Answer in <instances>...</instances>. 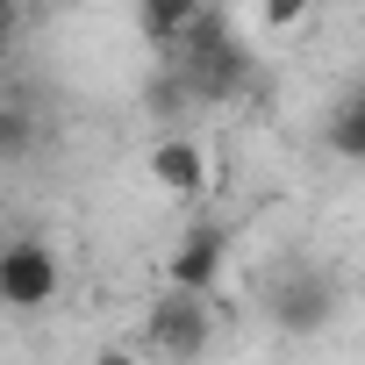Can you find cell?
Here are the masks:
<instances>
[{
	"label": "cell",
	"mask_w": 365,
	"mask_h": 365,
	"mask_svg": "<svg viewBox=\"0 0 365 365\" xmlns=\"http://www.w3.org/2000/svg\"><path fill=\"white\" fill-rule=\"evenodd\" d=\"M322 136H329V150H336L344 165H358V158H365V93H336Z\"/></svg>",
	"instance_id": "obj_7"
},
{
	"label": "cell",
	"mask_w": 365,
	"mask_h": 365,
	"mask_svg": "<svg viewBox=\"0 0 365 365\" xmlns=\"http://www.w3.org/2000/svg\"><path fill=\"white\" fill-rule=\"evenodd\" d=\"M265 308H272V329H287V336H322V329L336 322V308H344V287H336V272H322V265H287V272L272 279Z\"/></svg>",
	"instance_id": "obj_2"
},
{
	"label": "cell",
	"mask_w": 365,
	"mask_h": 365,
	"mask_svg": "<svg viewBox=\"0 0 365 365\" xmlns=\"http://www.w3.org/2000/svg\"><path fill=\"white\" fill-rule=\"evenodd\" d=\"M143 108L150 115H194V101H187V86H179V72L158 58V72H150V86H143Z\"/></svg>",
	"instance_id": "obj_9"
},
{
	"label": "cell",
	"mask_w": 365,
	"mask_h": 365,
	"mask_svg": "<svg viewBox=\"0 0 365 365\" xmlns=\"http://www.w3.org/2000/svg\"><path fill=\"white\" fill-rule=\"evenodd\" d=\"M0 51H8V43H0Z\"/></svg>",
	"instance_id": "obj_13"
},
{
	"label": "cell",
	"mask_w": 365,
	"mask_h": 365,
	"mask_svg": "<svg viewBox=\"0 0 365 365\" xmlns=\"http://www.w3.org/2000/svg\"><path fill=\"white\" fill-rule=\"evenodd\" d=\"M143 344L172 365H194L215 344V294H187V287H165L143 315Z\"/></svg>",
	"instance_id": "obj_1"
},
{
	"label": "cell",
	"mask_w": 365,
	"mask_h": 365,
	"mask_svg": "<svg viewBox=\"0 0 365 365\" xmlns=\"http://www.w3.org/2000/svg\"><path fill=\"white\" fill-rule=\"evenodd\" d=\"M201 8H208V0H136V29H143V43H150V51H165L179 29L201 15Z\"/></svg>",
	"instance_id": "obj_6"
},
{
	"label": "cell",
	"mask_w": 365,
	"mask_h": 365,
	"mask_svg": "<svg viewBox=\"0 0 365 365\" xmlns=\"http://www.w3.org/2000/svg\"><path fill=\"white\" fill-rule=\"evenodd\" d=\"M315 15V0H258V22L272 29V36H287L294 22H308Z\"/></svg>",
	"instance_id": "obj_10"
},
{
	"label": "cell",
	"mask_w": 365,
	"mask_h": 365,
	"mask_svg": "<svg viewBox=\"0 0 365 365\" xmlns=\"http://www.w3.org/2000/svg\"><path fill=\"white\" fill-rule=\"evenodd\" d=\"M15 22H22V0H0V43L15 36Z\"/></svg>",
	"instance_id": "obj_11"
},
{
	"label": "cell",
	"mask_w": 365,
	"mask_h": 365,
	"mask_svg": "<svg viewBox=\"0 0 365 365\" xmlns=\"http://www.w3.org/2000/svg\"><path fill=\"white\" fill-rule=\"evenodd\" d=\"M93 365H136V351H101Z\"/></svg>",
	"instance_id": "obj_12"
},
{
	"label": "cell",
	"mask_w": 365,
	"mask_h": 365,
	"mask_svg": "<svg viewBox=\"0 0 365 365\" xmlns=\"http://www.w3.org/2000/svg\"><path fill=\"white\" fill-rule=\"evenodd\" d=\"M143 172H150L158 194H172V201H201V194H208V143L187 136V129H172V136L150 143Z\"/></svg>",
	"instance_id": "obj_5"
},
{
	"label": "cell",
	"mask_w": 365,
	"mask_h": 365,
	"mask_svg": "<svg viewBox=\"0 0 365 365\" xmlns=\"http://www.w3.org/2000/svg\"><path fill=\"white\" fill-rule=\"evenodd\" d=\"M36 150V101L22 93H0V165H15Z\"/></svg>",
	"instance_id": "obj_8"
},
{
	"label": "cell",
	"mask_w": 365,
	"mask_h": 365,
	"mask_svg": "<svg viewBox=\"0 0 365 365\" xmlns=\"http://www.w3.org/2000/svg\"><path fill=\"white\" fill-rule=\"evenodd\" d=\"M230 272V230L194 215L187 230H179V244L165 251V287H187V294H215Z\"/></svg>",
	"instance_id": "obj_4"
},
{
	"label": "cell",
	"mask_w": 365,
	"mask_h": 365,
	"mask_svg": "<svg viewBox=\"0 0 365 365\" xmlns=\"http://www.w3.org/2000/svg\"><path fill=\"white\" fill-rule=\"evenodd\" d=\"M65 287V265L43 237H8L0 244V308H15V315H36L51 308Z\"/></svg>",
	"instance_id": "obj_3"
}]
</instances>
